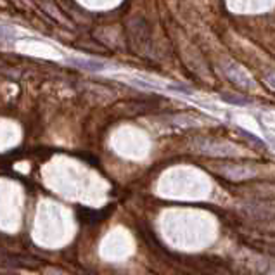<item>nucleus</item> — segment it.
I'll return each mask as SVG.
<instances>
[{
	"instance_id": "1",
	"label": "nucleus",
	"mask_w": 275,
	"mask_h": 275,
	"mask_svg": "<svg viewBox=\"0 0 275 275\" xmlns=\"http://www.w3.org/2000/svg\"><path fill=\"white\" fill-rule=\"evenodd\" d=\"M70 63L73 64V66L83 68V70H88V71H102V70H106V64H104V63H99V61H94V59L71 57V59H70Z\"/></svg>"
},
{
	"instance_id": "2",
	"label": "nucleus",
	"mask_w": 275,
	"mask_h": 275,
	"mask_svg": "<svg viewBox=\"0 0 275 275\" xmlns=\"http://www.w3.org/2000/svg\"><path fill=\"white\" fill-rule=\"evenodd\" d=\"M222 99L227 100V102H234V104H239V106H246V104H250V100L244 99V97H232V96H227V94H224L222 96Z\"/></svg>"
},
{
	"instance_id": "3",
	"label": "nucleus",
	"mask_w": 275,
	"mask_h": 275,
	"mask_svg": "<svg viewBox=\"0 0 275 275\" xmlns=\"http://www.w3.org/2000/svg\"><path fill=\"white\" fill-rule=\"evenodd\" d=\"M239 132H241V135H244L246 137L250 142H253V144H256V146H260V147H263V142H261L258 137H254L253 133H250V132H246V130H242V128H239Z\"/></svg>"
},
{
	"instance_id": "4",
	"label": "nucleus",
	"mask_w": 275,
	"mask_h": 275,
	"mask_svg": "<svg viewBox=\"0 0 275 275\" xmlns=\"http://www.w3.org/2000/svg\"><path fill=\"white\" fill-rule=\"evenodd\" d=\"M265 80H267V83L270 85L272 88H275V73H270Z\"/></svg>"
}]
</instances>
